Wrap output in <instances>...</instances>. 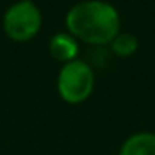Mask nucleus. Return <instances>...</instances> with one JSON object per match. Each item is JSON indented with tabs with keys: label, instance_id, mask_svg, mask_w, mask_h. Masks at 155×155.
Here are the masks:
<instances>
[{
	"label": "nucleus",
	"instance_id": "obj_1",
	"mask_svg": "<svg viewBox=\"0 0 155 155\" xmlns=\"http://www.w3.org/2000/svg\"><path fill=\"white\" fill-rule=\"evenodd\" d=\"M68 34L94 47L110 45L120 32V14L112 4L85 0L72 5L65 15Z\"/></svg>",
	"mask_w": 155,
	"mask_h": 155
},
{
	"label": "nucleus",
	"instance_id": "obj_2",
	"mask_svg": "<svg viewBox=\"0 0 155 155\" xmlns=\"http://www.w3.org/2000/svg\"><path fill=\"white\" fill-rule=\"evenodd\" d=\"M95 75L88 62L77 58L64 64L57 75L58 95L68 104H80L94 92Z\"/></svg>",
	"mask_w": 155,
	"mask_h": 155
},
{
	"label": "nucleus",
	"instance_id": "obj_3",
	"mask_svg": "<svg viewBox=\"0 0 155 155\" xmlns=\"http://www.w3.org/2000/svg\"><path fill=\"white\" fill-rule=\"evenodd\" d=\"M2 24L8 38L14 42H27L32 40L40 30L42 12L32 0H20L5 10Z\"/></svg>",
	"mask_w": 155,
	"mask_h": 155
},
{
	"label": "nucleus",
	"instance_id": "obj_4",
	"mask_svg": "<svg viewBox=\"0 0 155 155\" xmlns=\"http://www.w3.org/2000/svg\"><path fill=\"white\" fill-rule=\"evenodd\" d=\"M48 52L55 60L68 64L78 58V42L68 32H57L48 40Z\"/></svg>",
	"mask_w": 155,
	"mask_h": 155
},
{
	"label": "nucleus",
	"instance_id": "obj_5",
	"mask_svg": "<svg viewBox=\"0 0 155 155\" xmlns=\"http://www.w3.org/2000/svg\"><path fill=\"white\" fill-rule=\"evenodd\" d=\"M118 155H155V134L137 132L125 138Z\"/></svg>",
	"mask_w": 155,
	"mask_h": 155
},
{
	"label": "nucleus",
	"instance_id": "obj_6",
	"mask_svg": "<svg viewBox=\"0 0 155 155\" xmlns=\"http://www.w3.org/2000/svg\"><path fill=\"white\" fill-rule=\"evenodd\" d=\"M137 48H138V38L134 34H128V32H118L115 35V38L110 42L112 54L122 58L132 57L137 52Z\"/></svg>",
	"mask_w": 155,
	"mask_h": 155
}]
</instances>
